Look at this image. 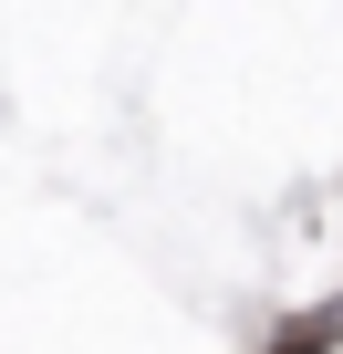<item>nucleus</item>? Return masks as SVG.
Wrapping results in <instances>:
<instances>
[{"label":"nucleus","instance_id":"obj_1","mask_svg":"<svg viewBox=\"0 0 343 354\" xmlns=\"http://www.w3.org/2000/svg\"><path fill=\"white\" fill-rule=\"evenodd\" d=\"M333 344H343V292H333V302H312L291 333H271V354H333Z\"/></svg>","mask_w":343,"mask_h":354}]
</instances>
